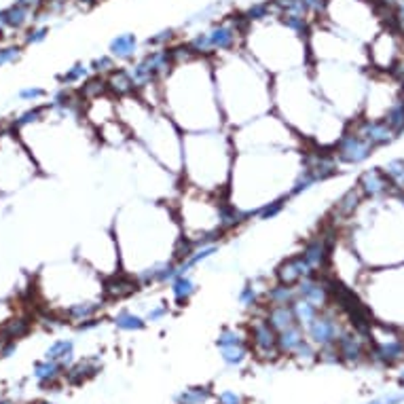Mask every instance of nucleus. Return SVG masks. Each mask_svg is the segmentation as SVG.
<instances>
[{
    "label": "nucleus",
    "instance_id": "f257e3e1",
    "mask_svg": "<svg viewBox=\"0 0 404 404\" xmlns=\"http://www.w3.org/2000/svg\"><path fill=\"white\" fill-rule=\"evenodd\" d=\"M161 111L182 131H206L227 127L218 104L214 66L208 58L173 64L161 81Z\"/></svg>",
    "mask_w": 404,
    "mask_h": 404
},
{
    "label": "nucleus",
    "instance_id": "f03ea898",
    "mask_svg": "<svg viewBox=\"0 0 404 404\" xmlns=\"http://www.w3.org/2000/svg\"><path fill=\"white\" fill-rule=\"evenodd\" d=\"M218 104L227 127H241L273 108V76L243 47L212 58Z\"/></svg>",
    "mask_w": 404,
    "mask_h": 404
},
{
    "label": "nucleus",
    "instance_id": "7ed1b4c3",
    "mask_svg": "<svg viewBox=\"0 0 404 404\" xmlns=\"http://www.w3.org/2000/svg\"><path fill=\"white\" fill-rule=\"evenodd\" d=\"M345 239L366 269L404 263V195L364 199L345 225Z\"/></svg>",
    "mask_w": 404,
    "mask_h": 404
},
{
    "label": "nucleus",
    "instance_id": "20e7f679",
    "mask_svg": "<svg viewBox=\"0 0 404 404\" xmlns=\"http://www.w3.org/2000/svg\"><path fill=\"white\" fill-rule=\"evenodd\" d=\"M233 161L235 144L225 127L182 136V184L227 197Z\"/></svg>",
    "mask_w": 404,
    "mask_h": 404
},
{
    "label": "nucleus",
    "instance_id": "39448f33",
    "mask_svg": "<svg viewBox=\"0 0 404 404\" xmlns=\"http://www.w3.org/2000/svg\"><path fill=\"white\" fill-rule=\"evenodd\" d=\"M243 51L271 76L311 66L309 36L286 28L276 15L261 24H250L243 36Z\"/></svg>",
    "mask_w": 404,
    "mask_h": 404
},
{
    "label": "nucleus",
    "instance_id": "423d86ee",
    "mask_svg": "<svg viewBox=\"0 0 404 404\" xmlns=\"http://www.w3.org/2000/svg\"><path fill=\"white\" fill-rule=\"evenodd\" d=\"M355 292L377 324L404 328V263L366 269Z\"/></svg>",
    "mask_w": 404,
    "mask_h": 404
},
{
    "label": "nucleus",
    "instance_id": "0eeeda50",
    "mask_svg": "<svg viewBox=\"0 0 404 404\" xmlns=\"http://www.w3.org/2000/svg\"><path fill=\"white\" fill-rule=\"evenodd\" d=\"M246 30H248V24L239 13V15H233V17L216 19L208 28L197 30L191 39L184 41V45L188 47V51L195 58L212 59L221 56V54L241 49Z\"/></svg>",
    "mask_w": 404,
    "mask_h": 404
},
{
    "label": "nucleus",
    "instance_id": "6e6552de",
    "mask_svg": "<svg viewBox=\"0 0 404 404\" xmlns=\"http://www.w3.org/2000/svg\"><path fill=\"white\" fill-rule=\"evenodd\" d=\"M403 61V32L392 26H383L366 47V64L370 72L394 74Z\"/></svg>",
    "mask_w": 404,
    "mask_h": 404
},
{
    "label": "nucleus",
    "instance_id": "1a4fd4ad",
    "mask_svg": "<svg viewBox=\"0 0 404 404\" xmlns=\"http://www.w3.org/2000/svg\"><path fill=\"white\" fill-rule=\"evenodd\" d=\"M335 157L339 159V163L345 168V166H362L366 163L373 155H375V148L355 131L351 129L349 125L345 127V131L341 133V138L330 146Z\"/></svg>",
    "mask_w": 404,
    "mask_h": 404
},
{
    "label": "nucleus",
    "instance_id": "9d476101",
    "mask_svg": "<svg viewBox=\"0 0 404 404\" xmlns=\"http://www.w3.org/2000/svg\"><path fill=\"white\" fill-rule=\"evenodd\" d=\"M351 129H355L375 151L377 148H385L390 144H394L400 136L381 118H366V116H358L353 121L347 123Z\"/></svg>",
    "mask_w": 404,
    "mask_h": 404
},
{
    "label": "nucleus",
    "instance_id": "9b49d317",
    "mask_svg": "<svg viewBox=\"0 0 404 404\" xmlns=\"http://www.w3.org/2000/svg\"><path fill=\"white\" fill-rule=\"evenodd\" d=\"M305 330H307L311 343L320 347L337 345V341H339L341 335L345 333L343 326H341V322H339L330 311H324V309L315 315V320H313Z\"/></svg>",
    "mask_w": 404,
    "mask_h": 404
},
{
    "label": "nucleus",
    "instance_id": "f8f14e48",
    "mask_svg": "<svg viewBox=\"0 0 404 404\" xmlns=\"http://www.w3.org/2000/svg\"><path fill=\"white\" fill-rule=\"evenodd\" d=\"M355 186L360 188L364 199H383L388 195L394 193L392 182L388 180V176L383 172V168H368L358 176Z\"/></svg>",
    "mask_w": 404,
    "mask_h": 404
},
{
    "label": "nucleus",
    "instance_id": "ddd939ff",
    "mask_svg": "<svg viewBox=\"0 0 404 404\" xmlns=\"http://www.w3.org/2000/svg\"><path fill=\"white\" fill-rule=\"evenodd\" d=\"M252 333V345L254 351L261 358H276L280 347H278V333L273 330V326L267 322V318H258L252 322L250 326Z\"/></svg>",
    "mask_w": 404,
    "mask_h": 404
},
{
    "label": "nucleus",
    "instance_id": "4468645a",
    "mask_svg": "<svg viewBox=\"0 0 404 404\" xmlns=\"http://www.w3.org/2000/svg\"><path fill=\"white\" fill-rule=\"evenodd\" d=\"M108 54L121 61V64H131L133 59L140 58L142 54V43L138 41V36L133 32H123V34H116L115 39L111 41L108 45Z\"/></svg>",
    "mask_w": 404,
    "mask_h": 404
},
{
    "label": "nucleus",
    "instance_id": "2eb2a0df",
    "mask_svg": "<svg viewBox=\"0 0 404 404\" xmlns=\"http://www.w3.org/2000/svg\"><path fill=\"white\" fill-rule=\"evenodd\" d=\"M309 276H313V271H311V267L303 261L301 254H294V256L286 258V261L278 267V271H276V280H278L280 284H286V286H296L301 280H305V278H309Z\"/></svg>",
    "mask_w": 404,
    "mask_h": 404
},
{
    "label": "nucleus",
    "instance_id": "dca6fc26",
    "mask_svg": "<svg viewBox=\"0 0 404 404\" xmlns=\"http://www.w3.org/2000/svg\"><path fill=\"white\" fill-rule=\"evenodd\" d=\"M362 201H364V197H362V193H360V188L353 184L351 188H347L345 193L337 199V203H335V208H333V227L339 231V225L341 223H349V218L355 214V210L362 206Z\"/></svg>",
    "mask_w": 404,
    "mask_h": 404
},
{
    "label": "nucleus",
    "instance_id": "f3484780",
    "mask_svg": "<svg viewBox=\"0 0 404 404\" xmlns=\"http://www.w3.org/2000/svg\"><path fill=\"white\" fill-rule=\"evenodd\" d=\"M138 288H140V284L136 282V278L125 273V271L108 276L106 282H104V294L111 296V298H125V296L133 294Z\"/></svg>",
    "mask_w": 404,
    "mask_h": 404
},
{
    "label": "nucleus",
    "instance_id": "a211bd4d",
    "mask_svg": "<svg viewBox=\"0 0 404 404\" xmlns=\"http://www.w3.org/2000/svg\"><path fill=\"white\" fill-rule=\"evenodd\" d=\"M106 85H108V94L116 100L127 98V96H136V85H133V81H131V76H129L125 66L123 68L118 66L113 74L106 76Z\"/></svg>",
    "mask_w": 404,
    "mask_h": 404
},
{
    "label": "nucleus",
    "instance_id": "6ab92c4d",
    "mask_svg": "<svg viewBox=\"0 0 404 404\" xmlns=\"http://www.w3.org/2000/svg\"><path fill=\"white\" fill-rule=\"evenodd\" d=\"M34 19V11L26 9V6H19V4H11L6 9L0 11V21H2V28L6 30H19L24 28L26 24H30Z\"/></svg>",
    "mask_w": 404,
    "mask_h": 404
},
{
    "label": "nucleus",
    "instance_id": "aec40b11",
    "mask_svg": "<svg viewBox=\"0 0 404 404\" xmlns=\"http://www.w3.org/2000/svg\"><path fill=\"white\" fill-rule=\"evenodd\" d=\"M296 301V288L294 286H286L276 282L273 286H267L263 292V303L265 307H278V305H292Z\"/></svg>",
    "mask_w": 404,
    "mask_h": 404
},
{
    "label": "nucleus",
    "instance_id": "412c9836",
    "mask_svg": "<svg viewBox=\"0 0 404 404\" xmlns=\"http://www.w3.org/2000/svg\"><path fill=\"white\" fill-rule=\"evenodd\" d=\"M265 318H267V322L273 326V330H276V333H282V330H286V328H290V326H294V324H296V315H294L292 305L267 307Z\"/></svg>",
    "mask_w": 404,
    "mask_h": 404
},
{
    "label": "nucleus",
    "instance_id": "4be33fe9",
    "mask_svg": "<svg viewBox=\"0 0 404 404\" xmlns=\"http://www.w3.org/2000/svg\"><path fill=\"white\" fill-rule=\"evenodd\" d=\"M195 292H197V284L193 282L191 276H178L172 284H170V294H172L173 303H176L178 307L186 305Z\"/></svg>",
    "mask_w": 404,
    "mask_h": 404
},
{
    "label": "nucleus",
    "instance_id": "5701e85b",
    "mask_svg": "<svg viewBox=\"0 0 404 404\" xmlns=\"http://www.w3.org/2000/svg\"><path fill=\"white\" fill-rule=\"evenodd\" d=\"M303 341H305V328L301 324H294L286 330L278 333V347L282 353H294Z\"/></svg>",
    "mask_w": 404,
    "mask_h": 404
},
{
    "label": "nucleus",
    "instance_id": "b1692460",
    "mask_svg": "<svg viewBox=\"0 0 404 404\" xmlns=\"http://www.w3.org/2000/svg\"><path fill=\"white\" fill-rule=\"evenodd\" d=\"M276 11H273V2L271 0H261V2H252L243 13L241 17L246 19V24H261V21H267L269 17H273Z\"/></svg>",
    "mask_w": 404,
    "mask_h": 404
},
{
    "label": "nucleus",
    "instance_id": "393cba45",
    "mask_svg": "<svg viewBox=\"0 0 404 404\" xmlns=\"http://www.w3.org/2000/svg\"><path fill=\"white\" fill-rule=\"evenodd\" d=\"M288 201V195L278 197V199H271L269 203H265V206L256 208L254 212H250V221H252V218H256V221H273L276 216H280V214L284 212V208H286Z\"/></svg>",
    "mask_w": 404,
    "mask_h": 404
},
{
    "label": "nucleus",
    "instance_id": "a878e982",
    "mask_svg": "<svg viewBox=\"0 0 404 404\" xmlns=\"http://www.w3.org/2000/svg\"><path fill=\"white\" fill-rule=\"evenodd\" d=\"M91 64H83V61H76L72 68H68L61 76H59V83L64 87L68 85H79V83H85L89 76H91Z\"/></svg>",
    "mask_w": 404,
    "mask_h": 404
},
{
    "label": "nucleus",
    "instance_id": "bb28decb",
    "mask_svg": "<svg viewBox=\"0 0 404 404\" xmlns=\"http://www.w3.org/2000/svg\"><path fill=\"white\" fill-rule=\"evenodd\" d=\"M292 309H294V315H296V324H301L303 328H307V326L315 320V315L322 311V309H318L315 305H311L309 301L298 298V296H296V301L292 303Z\"/></svg>",
    "mask_w": 404,
    "mask_h": 404
},
{
    "label": "nucleus",
    "instance_id": "cd10ccee",
    "mask_svg": "<svg viewBox=\"0 0 404 404\" xmlns=\"http://www.w3.org/2000/svg\"><path fill=\"white\" fill-rule=\"evenodd\" d=\"M104 94H108L106 76H89L81 87V100H96Z\"/></svg>",
    "mask_w": 404,
    "mask_h": 404
},
{
    "label": "nucleus",
    "instance_id": "c85d7f7f",
    "mask_svg": "<svg viewBox=\"0 0 404 404\" xmlns=\"http://www.w3.org/2000/svg\"><path fill=\"white\" fill-rule=\"evenodd\" d=\"M383 172L388 176V180L394 186V193H404V157L392 159L385 166H381Z\"/></svg>",
    "mask_w": 404,
    "mask_h": 404
},
{
    "label": "nucleus",
    "instance_id": "c756f323",
    "mask_svg": "<svg viewBox=\"0 0 404 404\" xmlns=\"http://www.w3.org/2000/svg\"><path fill=\"white\" fill-rule=\"evenodd\" d=\"M115 324L118 330H127V333H133V330H142L146 326V320L138 313H131L127 309L118 311L115 315Z\"/></svg>",
    "mask_w": 404,
    "mask_h": 404
},
{
    "label": "nucleus",
    "instance_id": "7c9ffc66",
    "mask_svg": "<svg viewBox=\"0 0 404 404\" xmlns=\"http://www.w3.org/2000/svg\"><path fill=\"white\" fill-rule=\"evenodd\" d=\"M72 349H74L72 341L61 339V341H56L54 345L47 349L45 358H47V360H54V362H59L61 366H66V364L72 362Z\"/></svg>",
    "mask_w": 404,
    "mask_h": 404
},
{
    "label": "nucleus",
    "instance_id": "2f4dec72",
    "mask_svg": "<svg viewBox=\"0 0 404 404\" xmlns=\"http://www.w3.org/2000/svg\"><path fill=\"white\" fill-rule=\"evenodd\" d=\"M172 45H176V30H172V28L159 30L157 34H151L144 41L146 49H170Z\"/></svg>",
    "mask_w": 404,
    "mask_h": 404
},
{
    "label": "nucleus",
    "instance_id": "473e14b6",
    "mask_svg": "<svg viewBox=\"0 0 404 404\" xmlns=\"http://www.w3.org/2000/svg\"><path fill=\"white\" fill-rule=\"evenodd\" d=\"M239 305L241 307H256L261 301H263V290L256 286V282H248L243 288L239 290Z\"/></svg>",
    "mask_w": 404,
    "mask_h": 404
},
{
    "label": "nucleus",
    "instance_id": "72a5a7b5",
    "mask_svg": "<svg viewBox=\"0 0 404 404\" xmlns=\"http://www.w3.org/2000/svg\"><path fill=\"white\" fill-rule=\"evenodd\" d=\"M381 121H385L398 136H403L404 133V100H400L398 104H394L385 116L381 118Z\"/></svg>",
    "mask_w": 404,
    "mask_h": 404
},
{
    "label": "nucleus",
    "instance_id": "f704fd0d",
    "mask_svg": "<svg viewBox=\"0 0 404 404\" xmlns=\"http://www.w3.org/2000/svg\"><path fill=\"white\" fill-rule=\"evenodd\" d=\"M116 68H118V61L111 54H104V56H100V58L91 61V72L98 74V76H108V74L115 72Z\"/></svg>",
    "mask_w": 404,
    "mask_h": 404
},
{
    "label": "nucleus",
    "instance_id": "c9c22d12",
    "mask_svg": "<svg viewBox=\"0 0 404 404\" xmlns=\"http://www.w3.org/2000/svg\"><path fill=\"white\" fill-rule=\"evenodd\" d=\"M61 370V364L59 362H54V360H45V362H39L34 366V377L39 381H51L58 377V373Z\"/></svg>",
    "mask_w": 404,
    "mask_h": 404
},
{
    "label": "nucleus",
    "instance_id": "e433bc0d",
    "mask_svg": "<svg viewBox=\"0 0 404 404\" xmlns=\"http://www.w3.org/2000/svg\"><path fill=\"white\" fill-rule=\"evenodd\" d=\"M210 398V390L208 388H193L186 390L178 396V404H201Z\"/></svg>",
    "mask_w": 404,
    "mask_h": 404
},
{
    "label": "nucleus",
    "instance_id": "4c0bfd02",
    "mask_svg": "<svg viewBox=\"0 0 404 404\" xmlns=\"http://www.w3.org/2000/svg\"><path fill=\"white\" fill-rule=\"evenodd\" d=\"M221 353H223V360L231 366H239L246 355H248V349L246 345H231V347H221Z\"/></svg>",
    "mask_w": 404,
    "mask_h": 404
},
{
    "label": "nucleus",
    "instance_id": "58836bf2",
    "mask_svg": "<svg viewBox=\"0 0 404 404\" xmlns=\"http://www.w3.org/2000/svg\"><path fill=\"white\" fill-rule=\"evenodd\" d=\"M96 370H98V366H96V364H91V362H81V364H76V366H72V368H70L68 377H70V381H72V383H79L83 377L94 375Z\"/></svg>",
    "mask_w": 404,
    "mask_h": 404
},
{
    "label": "nucleus",
    "instance_id": "ea45409f",
    "mask_svg": "<svg viewBox=\"0 0 404 404\" xmlns=\"http://www.w3.org/2000/svg\"><path fill=\"white\" fill-rule=\"evenodd\" d=\"M231 345H243V337L233 330V328H225L218 335V347H231Z\"/></svg>",
    "mask_w": 404,
    "mask_h": 404
},
{
    "label": "nucleus",
    "instance_id": "a19ab883",
    "mask_svg": "<svg viewBox=\"0 0 404 404\" xmlns=\"http://www.w3.org/2000/svg\"><path fill=\"white\" fill-rule=\"evenodd\" d=\"M45 106H36V108H30L28 113L19 115V118L15 121V127H24V125H30V123H36L39 118H43L45 115Z\"/></svg>",
    "mask_w": 404,
    "mask_h": 404
},
{
    "label": "nucleus",
    "instance_id": "79ce46f5",
    "mask_svg": "<svg viewBox=\"0 0 404 404\" xmlns=\"http://www.w3.org/2000/svg\"><path fill=\"white\" fill-rule=\"evenodd\" d=\"M47 34H49V28H45V26L30 28L28 34H26V43L28 45H39V43H43L47 39Z\"/></svg>",
    "mask_w": 404,
    "mask_h": 404
},
{
    "label": "nucleus",
    "instance_id": "37998d69",
    "mask_svg": "<svg viewBox=\"0 0 404 404\" xmlns=\"http://www.w3.org/2000/svg\"><path fill=\"white\" fill-rule=\"evenodd\" d=\"M28 333V322L26 320H17V322H11L9 328L4 330V337L9 339H19Z\"/></svg>",
    "mask_w": 404,
    "mask_h": 404
},
{
    "label": "nucleus",
    "instance_id": "c03bdc74",
    "mask_svg": "<svg viewBox=\"0 0 404 404\" xmlns=\"http://www.w3.org/2000/svg\"><path fill=\"white\" fill-rule=\"evenodd\" d=\"M19 58H21V49H19V47H15V45H11V47H2V49H0V68L6 66V64L17 61Z\"/></svg>",
    "mask_w": 404,
    "mask_h": 404
},
{
    "label": "nucleus",
    "instance_id": "a18cd8bd",
    "mask_svg": "<svg viewBox=\"0 0 404 404\" xmlns=\"http://www.w3.org/2000/svg\"><path fill=\"white\" fill-rule=\"evenodd\" d=\"M17 96H19V100H24V102H36V100L45 98L47 91L41 89V87H26V89H21Z\"/></svg>",
    "mask_w": 404,
    "mask_h": 404
},
{
    "label": "nucleus",
    "instance_id": "49530a36",
    "mask_svg": "<svg viewBox=\"0 0 404 404\" xmlns=\"http://www.w3.org/2000/svg\"><path fill=\"white\" fill-rule=\"evenodd\" d=\"M170 313V307L166 305V303H161V305H153L151 309H148V313H146V322H161L166 315Z\"/></svg>",
    "mask_w": 404,
    "mask_h": 404
},
{
    "label": "nucleus",
    "instance_id": "de8ad7c7",
    "mask_svg": "<svg viewBox=\"0 0 404 404\" xmlns=\"http://www.w3.org/2000/svg\"><path fill=\"white\" fill-rule=\"evenodd\" d=\"M218 403L221 404H241V398H239V394H235V392H223V394L218 396Z\"/></svg>",
    "mask_w": 404,
    "mask_h": 404
},
{
    "label": "nucleus",
    "instance_id": "09e8293b",
    "mask_svg": "<svg viewBox=\"0 0 404 404\" xmlns=\"http://www.w3.org/2000/svg\"><path fill=\"white\" fill-rule=\"evenodd\" d=\"M15 4L26 6V9H30V11H34V13H36V9L43 4V0H15Z\"/></svg>",
    "mask_w": 404,
    "mask_h": 404
},
{
    "label": "nucleus",
    "instance_id": "8fccbe9b",
    "mask_svg": "<svg viewBox=\"0 0 404 404\" xmlns=\"http://www.w3.org/2000/svg\"><path fill=\"white\" fill-rule=\"evenodd\" d=\"M394 76L398 79V83L403 85V89H404V59L398 64V68L394 70Z\"/></svg>",
    "mask_w": 404,
    "mask_h": 404
},
{
    "label": "nucleus",
    "instance_id": "3c124183",
    "mask_svg": "<svg viewBox=\"0 0 404 404\" xmlns=\"http://www.w3.org/2000/svg\"><path fill=\"white\" fill-rule=\"evenodd\" d=\"M81 4H96V2H100V0H79Z\"/></svg>",
    "mask_w": 404,
    "mask_h": 404
},
{
    "label": "nucleus",
    "instance_id": "603ef678",
    "mask_svg": "<svg viewBox=\"0 0 404 404\" xmlns=\"http://www.w3.org/2000/svg\"><path fill=\"white\" fill-rule=\"evenodd\" d=\"M403 59H404V34H403Z\"/></svg>",
    "mask_w": 404,
    "mask_h": 404
},
{
    "label": "nucleus",
    "instance_id": "864d4df0",
    "mask_svg": "<svg viewBox=\"0 0 404 404\" xmlns=\"http://www.w3.org/2000/svg\"><path fill=\"white\" fill-rule=\"evenodd\" d=\"M403 383H404V368H403Z\"/></svg>",
    "mask_w": 404,
    "mask_h": 404
},
{
    "label": "nucleus",
    "instance_id": "5fc2aeb1",
    "mask_svg": "<svg viewBox=\"0 0 404 404\" xmlns=\"http://www.w3.org/2000/svg\"><path fill=\"white\" fill-rule=\"evenodd\" d=\"M403 195H404V193H403Z\"/></svg>",
    "mask_w": 404,
    "mask_h": 404
}]
</instances>
